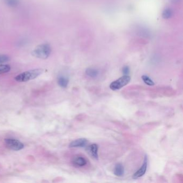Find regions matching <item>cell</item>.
Segmentation results:
<instances>
[{
    "label": "cell",
    "instance_id": "15",
    "mask_svg": "<svg viewBox=\"0 0 183 183\" xmlns=\"http://www.w3.org/2000/svg\"><path fill=\"white\" fill-rule=\"evenodd\" d=\"M11 67L8 65H0V74L7 73L10 71Z\"/></svg>",
    "mask_w": 183,
    "mask_h": 183
},
{
    "label": "cell",
    "instance_id": "13",
    "mask_svg": "<svg viewBox=\"0 0 183 183\" xmlns=\"http://www.w3.org/2000/svg\"><path fill=\"white\" fill-rule=\"evenodd\" d=\"M142 79L143 80V81L148 86H153L154 84L155 83L154 82L153 80L151 79V78L148 77L147 75H142Z\"/></svg>",
    "mask_w": 183,
    "mask_h": 183
},
{
    "label": "cell",
    "instance_id": "7",
    "mask_svg": "<svg viewBox=\"0 0 183 183\" xmlns=\"http://www.w3.org/2000/svg\"><path fill=\"white\" fill-rule=\"evenodd\" d=\"M88 141L85 138H81L74 140L69 144L70 148H82L86 146Z\"/></svg>",
    "mask_w": 183,
    "mask_h": 183
},
{
    "label": "cell",
    "instance_id": "3",
    "mask_svg": "<svg viewBox=\"0 0 183 183\" xmlns=\"http://www.w3.org/2000/svg\"><path fill=\"white\" fill-rule=\"evenodd\" d=\"M131 77L129 75H124L118 78L116 81L112 82L110 85V88L112 90H117L129 83Z\"/></svg>",
    "mask_w": 183,
    "mask_h": 183
},
{
    "label": "cell",
    "instance_id": "6",
    "mask_svg": "<svg viewBox=\"0 0 183 183\" xmlns=\"http://www.w3.org/2000/svg\"><path fill=\"white\" fill-rule=\"evenodd\" d=\"M71 162L76 167H83L87 164L88 161L85 157L78 155L73 158Z\"/></svg>",
    "mask_w": 183,
    "mask_h": 183
},
{
    "label": "cell",
    "instance_id": "9",
    "mask_svg": "<svg viewBox=\"0 0 183 183\" xmlns=\"http://www.w3.org/2000/svg\"><path fill=\"white\" fill-rule=\"evenodd\" d=\"M125 173L124 166L121 163H117L115 166L114 169V174L118 177H122Z\"/></svg>",
    "mask_w": 183,
    "mask_h": 183
},
{
    "label": "cell",
    "instance_id": "11",
    "mask_svg": "<svg viewBox=\"0 0 183 183\" xmlns=\"http://www.w3.org/2000/svg\"><path fill=\"white\" fill-rule=\"evenodd\" d=\"M86 75L91 78H96L99 75L98 70L93 68H88L86 71Z\"/></svg>",
    "mask_w": 183,
    "mask_h": 183
},
{
    "label": "cell",
    "instance_id": "4",
    "mask_svg": "<svg viewBox=\"0 0 183 183\" xmlns=\"http://www.w3.org/2000/svg\"><path fill=\"white\" fill-rule=\"evenodd\" d=\"M5 142L6 146L13 151H20L24 148V144L16 139H6L5 140Z\"/></svg>",
    "mask_w": 183,
    "mask_h": 183
},
{
    "label": "cell",
    "instance_id": "16",
    "mask_svg": "<svg viewBox=\"0 0 183 183\" xmlns=\"http://www.w3.org/2000/svg\"><path fill=\"white\" fill-rule=\"evenodd\" d=\"M10 60V58L7 55L0 54V63H7Z\"/></svg>",
    "mask_w": 183,
    "mask_h": 183
},
{
    "label": "cell",
    "instance_id": "10",
    "mask_svg": "<svg viewBox=\"0 0 183 183\" xmlns=\"http://www.w3.org/2000/svg\"><path fill=\"white\" fill-rule=\"evenodd\" d=\"M58 83L61 88H66L69 83V79L64 76H60L58 78Z\"/></svg>",
    "mask_w": 183,
    "mask_h": 183
},
{
    "label": "cell",
    "instance_id": "12",
    "mask_svg": "<svg viewBox=\"0 0 183 183\" xmlns=\"http://www.w3.org/2000/svg\"><path fill=\"white\" fill-rule=\"evenodd\" d=\"M4 1H5V3L8 6L13 7V8L17 7L20 3L19 0H4Z\"/></svg>",
    "mask_w": 183,
    "mask_h": 183
},
{
    "label": "cell",
    "instance_id": "1",
    "mask_svg": "<svg viewBox=\"0 0 183 183\" xmlns=\"http://www.w3.org/2000/svg\"><path fill=\"white\" fill-rule=\"evenodd\" d=\"M43 71L44 70L42 69L30 70L18 75L15 78V80L17 82H27L37 78L38 76L40 75Z\"/></svg>",
    "mask_w": 183,
    "mask_h": 183
},
{
    "label": "cell",
    "instance_id": "5",
    "mask_svg": "<svg viewBox=\"0 0 183 183\" xmlns=\"http://www.w3.org/2000/svg\"><path fill=\"white\" fill-rule=\"evenodd\" d=\"M147 165H148V157L147 156V155H145L143 162L141 167L136 172L134 173L133 178L134 179H137L143 176L146 172Z\"/></svg>",
    "mask_w": 183,
    "mask_h": 183
},
{
    "label": "cell",
    "instance_id": "8",
    "mask_svg": "<svg viewBox=\"0 0 183 183\" xmlns=\"http://www.w3.org/2000/svg\"><path fill=\"white\" fill-rule=\"evenodd\" d=\"M86 151L88 154L90 155L93 158L96 159H98V146L97 144L93 143L89 145L88 147H87Z\"/></svg>",
    "mask_w": 183,
    "mask_h": 183
},
{
    "label": "cell",
    "instance_id": "14",
    "mask_svg": "<svg viewBox=\"0 0 183 183\" xmlns=\"http://www.w3.org/2000/svg\"><path fill=\"white\" fill-rule=\"evenodd\" d=\"M172 10L170 8H166L164 10L162 13V16L165 19H169L171 17L172 15Z\"/></svg>",
    "mask_w": 183,
    "mask_h": 183
},
{
    "label": "cell",
    "instance_id": "17",
    "mask_svg": "<svg viewBox=\"0 0 183 183\" xmlns=\"http://www.w3.org/2000/svg\"><path fill=\"white\" fill-rule=\"evenodd\" d=\"M123 73L124 74V75H129V73H130V69L129 67L127 66H124L122 69Z\"/></svg>",
    "mask_w": 183,
    "mask_h": 183
},
{
    "label": "cell",
    "instance_id": "2",
    "mask_svg": "<svg viewBox=\"0 0 183 183\" xmlns=\"http://www.w3.org/2000/svg\"><path fill=\"white\" fill-rule=\"evenodd\" d=\"M52 50L49 44H43L38 46L32 52V55L37 58L46 59L51 53Z\"/></svg>",
    "mask_w": 183,
    "mask_h": 183
}]
</instances>
